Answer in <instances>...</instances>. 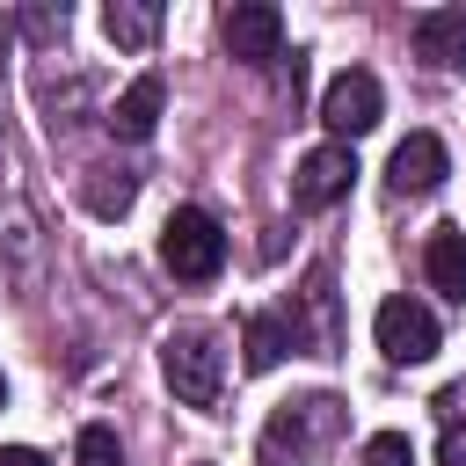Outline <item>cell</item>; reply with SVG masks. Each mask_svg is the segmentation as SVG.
I'll list each match as a JSON object with an SVG mask.
<instances>
[{"mask_svg":"<svg viewBox=\"0 0 466 466\" xmlns=\"http://www.w3.org/2000/svg\"><path fill=\"white\" fill-rule=\"evenodd\" d=\"M160 371H167V393L182 400V408H218V393H226V350H218V328H204V320H182V328H167L160 335Z\"/></svg>","mask_w":466,"mask_h":466,"instance_id":"cell-1","label":"cell"},{"mask_svg":"<svg viewBox=\"0 0 466 466\" xmlns=\"http://www.w3.org/2000/svg\"><path fill=\"white\" fill-rule=\"evenodd\" d=\"M0 269L15 277L22 299L44 284V218H36L29 189H22V167L7 153V138H0Z\"/></svg>","mask_w":466,"mask_h":466,"instance_id":"cell-2","label":"cell"},{"mask_svg":"<svg viewBox=\"0 0 466 466\" xmlns=\"http://www.w3.org/2000/svg\"><path fill=\"white\" fill-rule=\"evenodd\" d=\"M342 437V400L335 393H306V400H284L255 444V466H306L320 444Z\"/></svg>","mask_w":466,"mask_h":466,"instance_id":"cell-3","label":"cell"},{"mask_svg":"<svg viewBox=\"0 0 466 466\" xmlns=\"http://www.w3.org/2000/svg\"><path fill=\"white\" fill-rule=\"evenodd\" d=\"M160 262H167L175 284H211V277L226 269V233H218V218L197 211V204L167 211V226H160Z\"/></svg>","mask_w":466,"mask_h":466,"instance_id":"cell-4","label":"cell"},{"mask_svg":"<svg viewBox=\"0 0 466 466\" xmlns=\"http://www.w3.org/2000/svg\"><path fill=\"white\" fill-rule=\"evenodd\" d=\"M371 335H379L386 364H430V357H437V313H430L422 299H408V291L379 299V313H371Z\"/></svg>","mask_w":466,"mask_h":466,"instance_id":"cell-5","label":"cell"},{"mask_svg":"<svg viewBox=\"0 0 466 466\" xmlns=\"http://www.w3.org/2000/svg\"><path fill=\"white\" fill-rule=\"evenodd\" d=\"M291 342H306L313 357H335L342 350V313H335V269H306V284L291 291V313H284Z\"/></svg>","mask_w":466,"mask_h":466,"instance_id":"cell-6","label":"cell"},{"mask_svg":"<svg viewBox=\"0 0 466 466\" xmlns=\"http://www.w3.org/2000/svg\"><path fill=\"white\" fill-rule=\"evenodd\" d=\"M379 109H386V95H379V80H371L364 66H350V73H335V80H328V95H320V124L335 131V146H350V138H364V131L379 124Z\"/></svg>","mask_w":466,"mask_h":466,"instance_id":"cell-7","label":"cell"},{"mask_svg":"<svg viewBox=\"0 0 466 466\" xmlns=\"http://www.w3.org/2000/svg\"><path fill=\"white\" fill-rule=\"evenodd\" d=\"M218 36H226V51H233L240 66H277V58H284V15H277L269 0H240V7H226Z\"/></svg>","mask_w":466,"mask_h":466,"instance_id":"cell-8","label":"cell"},{"mask_svg":"<svg viewBox=\"0 0 466 466\" xmlns=\"http://www.w3.org/2000/svg\"><path fill=\"white\" fill-rule=\"evenodd\" d=\"M350 175H357V153L350 146H313L299 160V175H291V204L299 211H328V204L350 197Z\"/></svg>","mask_w":466,"mask_h":466,"instance_id":"cell-9","label":"cell"},{"mask_svg":"<svg viewBox=\"0 0 466 466\" xmlns=\"http://www.w3.org/2000/svg\"><path fill=\"white\" fill-rule=\"evenodd\" d=\"M444 138L437 131H408L400 146H393V160H386V189L393 197H430L437 182H444Z\"/></svg>","mask_w":466,"mask_h":466,"instance_id":"cell-10","label":"cell"},{"mask_svg":"<svg viewBox=\"0 0 466 466\" xmlns=\"http://www.w3.org/2000/svg\"><path fill=\"white\" fill-rule=\"evenodd\" d=\"M160 109H167V80H160V73H138V80L109 102V116H102V124H109V138H131V146H138V138H153Z\"/></svg>","mask_w":466,"mask_h":466,"instance_id":"cell-11","label":"cell"},{"mask_svg":"<svg viewBox=\"0 0 466 466\" xmlns=\"http://www.w3.org/2000/svg\"><path fill=\"white\" fill-rule=\"evenodd\" d=\"M415 58L437 73H459L466 66V7H422L415 15Z\"/></svg>","mask_w":466,"mask_h":466,"instance_id":"cell-12","label":"cell"},{"mask_svg":"<svg viewBox=\"0 0 466 466\" xmlns=\"http://www.w3.org/2000/svg\"><path fill=\"white\" fill-rule=\"evenodd\" d=\"M422 269H430V284H437L444 299L466 306V226H437L430 248H422Z\"/></svg>","mask_w":466,"mask_h":466,"instance_id":"cell-13","label":"cell"},{"mask_svg":"<svg viewBox=\"0 0 466 466\" xmlns=\"http://www.w3.org/2000/svg\"><path fill=\"white\" fill-rule=\"evenodd\" d=\"M80 204H87L95 218H124V211L138 204V175L102 160V167H87V175H80Z\"/></svg>","mask_w":466,"mask_h":466,"instance_id":"cell-14","label":"cell"},{"mask_svg":"<svg viewBox=\"0 0 466 466\" xmlns=\"http://www.w3.org/2000/svg\"><path fill=\"white\" fill-rule=\"evenodd\" d=\"M102 36H109L116 51H146V44L160 36V7H153V0H109V7H102Z\"/></svg>","mask_w":466,"mask_h":466,"instance_id":"cell-15","label":"cell"},{"mask_svg":"<svg viewBox=\"0 0 466 466\" xmlns=\"http://www.w3.org/2000/svg\"><path fill=\"white\" fill-rule=\"evenodd\" d=\"M240 342H248V357H240L248 371H277L284 350H299L291 328H284V313H248V335H240Z\"/></svg>","mask_w":466,"mask_h":466,"instance_id":"cell-16","label":"cell"},{"mask_svg":"<svg viewBox=\"0 0 466 466\" xmlns=\"http://www.w3.org/2000/svg\"><path fill=\"white\" fill-rule=\"evenodd\" d=\"M66 22H73V15H66V0H36V7H22V15H15V36H22V44H36V51H58V44H66Z\"/></svg>","mask_w":466,"mask_h":466,"instance_id":"cell-17","label":"cell"},{"mask_svg":"<svg viewBox=\"0 0 466 466\" xmlns=\"http://www.w3.org/2000/svg\"><path fill=\"white\" fill-rule=\"evenodd\" d=\"M80 466H124V444H116L109 422H87L80 430Z\"/></svg>","mask_w":466,"mask_h":466,"instance_id":"cell-18","label":"cell"},{"mask_svg":"<svg viewBox=\"0 0 466 466\" xmlns=\"http://www.w3.org/2000/svg\"><path fill=\"white\" fill-rule=\"evenodd\" d=\"M364 466H415V444L400 430H379V437H364Z\"/></svg>","mask_w":466,"mask_h":466,"instance_id":"cell-19","label":"cell"},{"mask_svg":"<svg viewBox=\"0 0 466 466\" xmlns=\"http://www.w3.org/2000/svg\"><path fill=\"white\" fill-rule=\"evenodd\" d=\"M437 415H444V430H466V379H451L437 393Z\"/></svg>","mask_w":466,"mask_h":466,"instance_id":"cell-20","label":"cell"},{"mask_svg":"<svg viewBox=\"0 0 466 466\" xmlns=\"http://www.w3.org/2000/svg\"><path fill=\"white\" fill-rule=\"evenodd\" d=\"M437 466H466V430H444V451H437Z\"/></svg>","mask_w":466,"mask_h":466,"instance_id":"cell-21","label":"cell"},{"mask_svg":"<svg viewBox=\"0 0 466 466\" xmlns=\"http://www.w3.org/2000/svg\"><path fill=\"white\" fill-rule=\"evenodd\" d=\"M0 466H44V451H29V444H7V451H0Z\"/></svg>","mask_w":466,"mask_h":466,"instance_id":"cell-22","label":"cell"},{"mask_svg":"<svg viewBox=\"0 0 466 466\" xmlns=\"http://www.w3.org/2000/svg\"><path fill=\"white\" fill-rule=\"evenodd\" d=\"M7 44H15V15H0V66H7Z\"/></svg>","mask_w":466,"mask_h":466,"instance_id":"cell-23","label":"cell"},{"mask_svg":"<svg viewBox=\"0 0 466 466\" xmlns=\"http://www.w3.org/2000/svg\"><path fill=\"white\" fill-rule=\"evenodd\" d=\"M0 408H7V379H0Z\"/></svg>","mask_w":466,"mask_h":466,"instance_id":"cell-24","label":"cell"}]
</instances>
